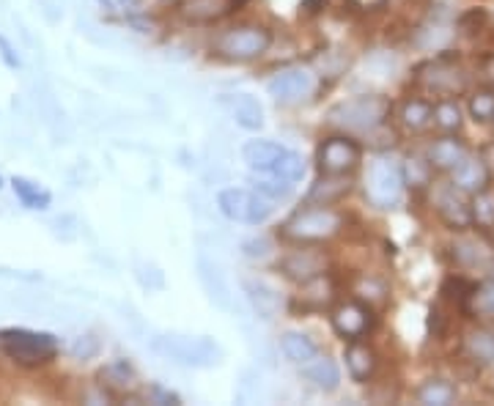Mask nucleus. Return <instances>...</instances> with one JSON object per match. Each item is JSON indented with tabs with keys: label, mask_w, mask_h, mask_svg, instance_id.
Wrapping results in <instances>:
<instances>
[{
	"label": "nucleus",
	"mask_w": 494,
	"mask_h": 406,
	"mask_svg": "<svg viewBox=\"0 0 494 406\" xmlns=\"http://www.w3.org/2000/svg\"><path fill=\"white\" fill-rule=\"evenodd\" d=\"M343 229H346V214L341 209L305 201V206H299L281 225V239L289 245H325L341 237Z\"/></svg>",
	"instance_id": "obj_1"
},
{
	"label": "nucleus",
	"mask_w": 494,
	"mask_h": 406,
	"mask_svg": "<svg viewBox=\"0 0 494 406\" xmlns=\"http://www.w3.org/2000/svg\"><path fill=\"white\" fill-rule=\"evenodd\" d=\"M393 116V99L385 94H360L333 105L325 116L327 126L349 134H374Z\"/></svg>",
	"instance_id": "obj_2"
},
{
	"label": "nucleus",
	"mask_w": 494,
	"mask_h": 406,
	"mask_svg": "<svg viewBox=\"0 0 494 406\" xmlns=\"http://www.w3.org/2000/svg\"><path fill=\"white\" fill-rule=\"evenodd\" d=\"M152 349L162 354L165 359L185 368H214L222 363V346L209 335H182V333H168L157 335L152 341Z\"/></svg>",
	"instance_id": "obj_3"
},
{
	"label": "nucleus",
	"mask_w": 494,
	"mask_h": 406,
	"mask_svg": "<svg viewBox=\"0 0 494 406\" xmlns=\"http://www.w3.org/2000/svg\"><path fill=\"white\" fill-rule=\"evenodd\" d=\"M0 349L20 368H44L61 351V343L50 333H36L25 327L0 330Z\"/></svg>",
	"instance_id": "obj_4"
},
{
	"label": "nucleus",
	"mask_w": 494,
	"mask_h": 406,
	"mask_svg": "<svg viewBox=\"0 0 494 406\" xmlns=\"http://www.w3.org/2000/svg\"><path fill=\"white\" fill-rule=\"evenodd\" d=\"M273 30L261 22H245V25H237V28H229L222 30L217 39H214V56L222 58V61H231V64H247V61H256L261 56L269 53L273 48Z\"/></svg>",
	"instance_id": "obj_5"
},
{
	"label": "nucleus",
	"mask_w": 494,
	"mask_h": 406,
	"mask_svg": "<svg viewBox=\"0 0 494 406\" xmlns=\"http://www.w3.org/2000/svg\"><path fill=\"white\" fill-rule=\"evenodd\" d=\"M403 190H407V178H403L401 162L387 154L368 162V170L363 176V195L368 206L379 212L395 209L403 201Z\"/></svg>",
	"instance_id": "obj_6"
},
{
	"label": "nucleus",
	"mask_w": 494,
	"mask_h": 406,
	"mask_svg": "<svg viewBox=\"0 0 494 406\" xmlns=\"http://www.w3.org/2000/svg\"><path fill=\"white\" fill-rule=\"evenodd\" d=\"M415 82L434 97H462L470 88V74L459 64V53L445 50L434 61H423L415 69Z\"/></svg>",
	"instance_id": "obj_7"
},
{
	"label": "nucleus",
	"mask_w": 494,
	"mask_h": 406,
	"mask_svg": "<svg viewBox=\"0 0 494 406\" xmlns=\"http://www.w3.org/2000/svg\"><path fill=\"white\" fill-rule=\"evenodd\" d=\"M217 209L220 214L231 222H245V225H264L275 212V201H269L258 190H245V187H226L217 193Z\"/></svg>",
	"instance_id": "obj_8"
},
{
	"label": "nucleus",
	"mask_w": 494,
	"mask_h": 406,
	"mask_svg": "<svg viewBox=\"0 0 494 406\" xmlns=\"http://www.w3.org/2000/svg\"><path fill=\"white\" fill-rule=\"evenodd\" d=\"M275 266L289 283L305 286V283H313L316 278L330 275V253L319 245H294L291 250H286L278 258Z\"/></svg>",
	"instance_id": "obj_9"
},
{
	"label": "nucleus",
	"mask_w": 494,
	"mask_h": 406,
	"mask_svg": "<svg viewBox=\"0 0 494 406\" xmlns=\"http://www.w3.org/2000/svg\"><path fill=\"white\" fill-rule=\"evenodd\" d=\"M363 162V146L349 132H335L319 141L316 168L319 173H354Z\"/></svg>",
	"instance_id": "obj_10"
},
{
	"label": "nucleus",
	"mask_w": 494,
	"mask_h": 406,
	"mask_svg": "<svg viewBox=\"0 0 494 406\" xmlns=\"http://www.w3.org/2000/svg\"><path fill=\"white\" fill-rule=\"evenodd\" d=\"M431 206L445 229L454 234H464L472 229V195L459 190L454 182H442L431 193Z\"/></svg>",
	"instance_id": "obj_11"
},
{
	"label": "nucleus",
	"mask_w": 494,
	"mask_h": 406,
	"mask_svg": "<svg viewBox=\"0 0 494 406\" xmlns=\"http://www.w3.org/2000/svg\"><path fill=\"white\" fill-rule=\"evenodd\" d=\"M330 322H333V330L343 341H360L377 327V315H374V307L368 302L354 297V299L338 302L330 310Z\"/></svg>",
	"instance_id": "obj_12"
},
{
	"label": "nucleus",
	"mask_w": 494,
	"mask_h": 406,
	"mask_svg": "<svg viewBox=\"0 0 494 406\" xmlns=\"http://www.w3.org/2000/svg\"><path fill=\"white\" fill-rule=\"evenodd\" d=\"M313 88H316V80H313L310 72H305V69H283V72H278L273 80L266 82V94L273 97L275 102L291 105V102H299V99L310 97Z\"/></svg>",
	"instance_id": "obj_13"
},
{
	"label": "nucleus",
	"mask_w": 494,
	"mask_h": 406,
	"mask_svg": "<svg viewBox=\"0 0 494 406\" xmlns=\"http://www.w3.org/2000/svg\"><path fill=\"white\" fill-rule=\"evenodd\" d=\"M470 154H472L470 146L464 143V138H459L456 132H442L439 138H434L426 149V157L437 173H454Z\"/></svg>",
	"instance_id": "obj_14"
},
{
	"label": "nucleus",
	"mask_w": 494,
	"mask_h": 406,
	"mask_svg": "<svg viewBox=\"0 0 494 406\" xmlns=\"http://www.w3.org/2000/svg\"><path fill=\"white\" fill-rule=\"evenodd\" d=\"M176 17L187 25H212L234 12L231 0H176Z\"/></svg>",
	"instance_id": "obj_15"
},
{
	"label": "nucleus",
	"mask_w": 494,
	"mask_h": 406,
	"mask_svg": "<svg viewBox=\"0 0 494 406\" xmlns=\"http://www.w3.org/2000/svg\"><path fill=\"white\" fill-rule=\"evenodd\" d=\"M343 363H346V371L351 376V382L357 384H366L377 376V368H379V354L371 343H366L363 338L360 341H346V349H343Z\"/></svg>",
	"instance_id": "obj_16"
},
{
	"label": "nucleus",
	"mask_w": 494,
	"mask_h": 406,
	"mask_svg": "<svg viewBox=\"0 0 494 406\" xmlns=\"http://www.w3.org/2000/svg\"><path fill=\"white\" fill-rule=\"evenodd\" d=\"M195 269H198V281H201L204 291L209 294V299L222 310H234V297H231L229 281H226V275H222L220 263L212 261L209 255H198Z\"/></svg>",
	"instance_id": "obj_17"
},
{
	"label": "nucleus",
	"mask_w": 494,
	"mask_h": 406,
	"mask_svg": "<svg viewBox=\"0 0 494 406\" xmlns=\"http://www.w3.org/2000/svg\"><path fill=\"white\" fill-rule=\"evenodd\" d=\"M491 178H494V173H491V168H489V162H486L483 154H470V157L451 173V182H454L459 190H464L467 195H478V193L489 190V187H491Z\"/></svg>",
	"instance_id": "obj_18"
},
{
	"label": "nucleus",
	"mask_w": 494,
	"mask_h": 406,
	"mask_svg": "<svg viewBox=\"0 0 494 406\" xmlns=\"http://www.w3.org/2000/svg\"><path fill=\"white\" fill-rule=\"evenodd\" d=\"M351 190H354L351 173H319L316 182L310 185L305 201H308V203H322V206H335V203H341Z\"/></svg>",
	"instance_id": "obj_19"
},
{
	"label": "nucleus",
	"mask_w": 494,
	"mask_h": 406,
	"mask_svg": "<svg viewBox=\"0 0 494 406\" xmlns=\"http://www.w3.org/2000/svg\"><path fill=\"white\" fill-rule=\"evenodd\" d=\"M100 384L108 398H121L138 390V371L129 359H113L100 371Z\"/></svg>",
	"instance_id": "obj_20"
},
{
	"label": "nucleus",
	"mask_w": 494,
	"mask_h": 406,
	"mask_svg": "<svg viewBox=\"0 0 494 406\" xmlns=\"http://www.w3.org/2000/svg\"><path fill=\"white\" fill-rule=\"evenodd\" d=\"M299 374L313 390H319V393H335L341 387V368L327 354H316L310 363L299 366Z\"/></svg>",
	"instance_id": "obj_21"
},
{
	"label": "nucleus",
	"mask_w": 494,
	"mask_h": 406,
	"mask_svg": "<svg viewBox=\"0 0 494 406\" xmlns=\"http://www.w3.org/2000/svg\"><path fill=\"white\" fill-rule=\"evenodd\" d=\"M491 247L486 242V234L481 231V237H472L470 231L459 234V239L451 245V255L456 261L459 269H483L486 261L491 258Z\"/></svg>",
	"instance_id": "obj_22"
},
{
	"label": "nucleus",
	"mask_w": 494,
	"mask_h": 406,
	"mask_svg": "<svg viewBox=\"0 0 494 406\" xmlns=\"http://www.w3.org/2000/svg\"><path fill=\"white\" fill-rule=\"evenodd\" d=\"M462 357L475 368L494 366V330L489 327H472L462 338Z\"/></svg>",
	"instance_id": "obj_23"
},
{
	"label": "nucleus",
	"mask_w": 494,
	"mask_h": 406,
	"mask_svg": "<svg viewBox=\"0 0 494 406\" xmlns=\"http://www.w3.org/2000/svg\"><path fill=\"white\" fill-rule=\"evenodd\" d=\"M289 149L275 143V141H264V138H256V141H247L242 146V157L247 162L250 170L256 173H273L275 165L281 162V157L286 154Z\"/></svg>",
	"instance_id": "obj_24"
},
{
	"label": "nucleus",
	"mask_w": 494,
	"mask_h": 406,
	"mask_svg": "<svg viewBox=\"0 0 494 406\" xmlns=\"http://www.w3.org/2000/svg\"><path fill=\"white\" fill-rule=\"evenodd\" d=\"M415 401L423 406H451L459 401V387L451 379L429 376L415 387Z\"/></svg>",
	"instance_id": "obj_25"
},
{
	"label": "nucleus",
	"mask_w": 494,
	"mask_h": 406,
	"mask_svg": "<svg viewBox=\"0 0 494 406\" xmlns=\"http://www.w3.org/2000/svg\"><path fill=\"white\" fill-rule=\"evenodd\" d=\"M398 121L407 132H423L434 124V102L423 97L403 99L398 108Z\"/></svg>",
	"instance_id": "obj_26"
},
{
	"label": "nucleus",
	"mask_w": 494,
	"mask_h": 406,
	"mask_svg": "<svg viewBox=\"0 0 494 406\" xmlns=\"http://www.w3.org/2000/svg\"><path fill=\"white\" fill-rule=\"evenodd\" d=\"M222 102L229 105L234 121H237L242 129L258 132V129L264 126V108H261V102H258L256 97H250V94H231V97H226Z\"/></svg>",
	"instance_id": "obj_27"
},
{
	"label": "nucleus",
	"mask_w": 494,
	"mask_h": 406,
	"mask_svg": "<svg viewBox=\"0 0 494 406\" xmlns=\"http://www.w3.org/2000/svg\"><path fill=\"white\" fill-rule=\"evenodd\" d=\"M242 289H245V294H247V302L253 305V310L261 315V319H275L278 315V310H281V297H278V291L273 289V286H266L264 281H253V278H247L245 283H242Z\"/></svg>",
	"instance_id": "obj_28"
},
{
	"label": "nucleus",
	"mask_w": 494,
	"mask_h": 406,
	"mask_svg": "<svg viewBox=\"0 0 494 406\" xmlns=\"http://www.w3.org/2000/svg\"><path fill=\"white\" fill-rule=\"evenodd\" d=\"M302 291H299V297L294 299V305H302V313H308V310H325V307H333V302H335V286H333V281L325 275V278H316L313 283H305V286H299Z\"/></svg>",
	"instance_id": "obj_29"
},
{
	"label": "nucleus",
	"mask_w": 494,
	"mask_h": 406,
	"mask_svg": "<svg viewBox=\"0 0 494 406\" xmlns=\"http://www.w3.org/2000/svg\"><path fill=\"white\" fill-rule=\"evenodd\" d=\"M281 351H283V357L289 359V363L305 366L319 354V343L313 341L310 335L299 333V330H289V333L281 335Z\"/></svg>",
	"instance_id": "obj_30"
},
{
	"label": "nucleus",
	"mask_w": 494,
	"mask_h": 406,
	"mask_svg": "<svg viewBox=\"0 0 494 406\" xmlns=\"http://www.w3.org/2000/svg\"><path fill=\"white\" fill-rule=\"evenodd\" d=\"M12 190L20 198V203L30 212H44V209H50V203H53V193L44 190L36 182H30V178H25V176L12 178Z\"/></svg>",
	"instance_id": "obj_31"
},
{
	"label": "nucleus",
	"mask_w": 494,
	"mask_h": 406,
	"mask_svg": "<svg viewBox=\"0 0 494 406\" xmlns=\"http://www.w3.org/2000/svg\"><path fill=\"white\" fill-rule=\"evenodd\" d=\"M403 168V178H407V187L410 190H426L434 185V165L429 162L426 154H410L407 160L401 162Z\"/></svg>",
	"instance_id": "obj_32"
},
{
	"label": "nucleus",
	"mask_w": 494,
	"mask_h": 406,
	"mask_svg": "<svg viewBox=\"0 0 494 406\" xmlns=\"http://www.w3.org/2000/svg\"><path fill=\"white\" fill-rule=\"evenodd\" d=\"M478 283L462 278V275H451L442 286H439V294L445 302H451L454 307H459L464 315H470V299H472V291H475Z\"/></svg>",
	"instance_id": "obj_33"
},
{
	"label": "nucleus",
	"mask_w": 494,
	"mask_h": 406,
	"mask_svg": "<svg viewBox=\"0 0 494 406\" xmlns=\"http://www.w3.org/2000/svg\"><path fill=\"white\" fill-rule=\"evenodd\" d=\"M434 124L442 132H459L464 124V110L456 97H437L434 102Z\"/></svg>",
	"instance_id": "obj_34"
},
{
	"label": "nucleus",
	"mask_w": 494,
	"mask_h": 406,
	"mask_svg": "<svg viewBox=\"0 0 494 406\" xmlns=\"http://www.w3.org/2000/svg\"><path fill=\"white\" fill-rule=\"evenodd\" d=\"M467 113L475 124H491L494 121V85H481L467 99Z\"/></svg>",
	"instance_id": "obj_35"
},
{
	"label": "nucleus",
	"mask_w": 494,
	"mask_h": 406,
	"mask_svg": "<svg viewBox=\"0 0 494 406\" xmlns=\"http://www.w3.org/2000/svg\"><path fill=\"white\" fill-rule=\"evenodd\" d=\"M472 225L483 234L494 231V193L491 190L472 195Z\"/></svg>",
	"instance_id": "obj_36"
},
{
	"label": "nucleus",
	"mask_w": 494,
	"mask_h": 406,
	"mask_svg": "<svg viewBox=\"0 0 494 406\" xmlns=\"http://www.w3.org/2000/svg\"><path fill=\"white\" fill-rule=\"evenodd\" d=\"M456 28H459V33H464V36H481L483 30L491 28V14H489V9H483V6H472V9H467V12L459 14Z\"/></svg>",
	"instance_id": "obj_37"
},
{
	"label": "nucleus",
	"mask_w": 494,
	"mask_h": 406,
	"mask_svg": "<svg viewBox=\"0 0 494 406\" xmlns=\"http://www.w3.org/2000/svg\"><path fill=\"white\" fill-rule=\"evenodd\" d=\"M253 190H258L261 195H266L269 201H286L291 198L294 193V182H286L281 176H273V178H256L253 182Z\"/></svg>",
	"instance_id": "obj_38"
},
{
	"label": "nucleus",
	"mask_w": 494,
	"mask_h": 406,
	"mask_svg": "<svg viewBox=\"0 0 494 406\" xmlns=\"http://www.w3.org/2000/svg\"><path fill=\"white\" fill-rule=\"evenodd\" d=\"M470 315H489V319H494V281L475 286L470 299Z\"/></svg>",
	"instance_id": "obj_39"
},
{
	"label": "nucleus",
	"mask_w": 494,
	"mask_h": 406,
	"mask_svg": "<svg viewBox=\"0 0 494 406\" xmlns=\"http://www.w3.org/2000/svg\"><path fill=\"white\" fill-rule=\"evenodd\" d=\"M273 176H281V178H286V182H299V178L305 176V160H302V154L289 149L281 157V162L275 165Z\"/></svg>",
	"instance_id": "obj_40"
},
{
	"label": "nucleus",
	"mask_w": 494,
	"mask_h": 406,
	"mask_svg": "<svg viewBox=\"0 0 494 406\" xmlns=\"http://www.w3.org/2000/svg\"><path fill=\"white\" fill-rule=\"evenodd\" d=\"M426 327H429V335H431L434 341H445V335H447V327H451V315L445 313V307H442L439 302L429 307V319H426Z\"/></svg>",
	"instance_id": "obj_41"
},
{
	"label": "nucleus",
	"mask_w": 494,
	"mask_h": 406,
	"mask_svg": "<svg viewBox=\"0 0 494 406\" xmlns=\"http://www.w3.org/2000/svg\"><path fill=\"white\" fill-rule=\"evenodd\" d=\"M69 351H72V357L74 359H94L97 354H100V341L91 335V333H85V335H77L74 338V343L69 346Z\"/></svg>",
	"instance_id": "obj_42"
},
{
	"label": "nucleus",
	"mask_w": 494,
	"mask_h": 406,
	"mask_svg": "<svg viewBox=\"0 0 494 406\" xmlns=\"http://www.w3.org/2000/svg\"><path fill=\"white\" fill-rule=\"evenodd\" d=\"M269 253H273V242H269L266 237H256V239H247L242 245V255L250 258V261H261L266 258Z\"/></svg>",
	"instance_id": "obj_43"
},
{
	"label": "nucleus",
	"mask_w": 494,
	"mask_h": 406,
	"mask_svg": "<svg viewBox=\"0 0 494 406\" xmlns=\"http://www.w3.org/2000/svg\"><path fill=\"white\" fill-rule=\"evenodd\" d=\"M0 61H4L9 69H20L22 66V61L17 56V48H14V44L4 33H0Z\"/></svg>",
	"instance_id": "obj_44"
},
{
	"label": "nucleus",
	"mask_w": 494,
	"mask_h": 406,
	"mask_svg": "<svg viewBox=\"0 0 494 406\" xmlns=\"http://www.w3.org/2000/svg\"><path fill=\"white\" fill-rule=\"evenodd\" d=\"M149 398L154 401V403H182V398H178L176 393H170V390H165L162 384H152L149 387Z\"/></svg>",
	"instance_id": "obj_45"
},
{
	"label": "nucleus",
	"mask_w": 494,
	"mask_h": 406,
	"mask_svg": "<svg viewBox=\"0 0 494 406\" xmlns=\"http://www.w3.org/2000/svg\"><path fill=\"white\" fill-rule=\"evenodd\" d=\"M327 6H330V0H302L299 14L302 17H319V14L327 12Z\"/></svg>",
	"instance_id": "obj_46"
},
{
	"label": "nucleus",
	"mask_w": 494,
	"mask_h": 406,
	"mask_svg": "<svg viewBox=\"0 0 494 406\" xmlns=\"http://www.w3.org/2000/svg\"><path fill=\"white\" fill-rule=\"evenodd\" d=\"M481 72H483V77H486V82L489 85H494V53H483V58H481Z\"/></svg>",
	"instance_id": "obj_47"
},
{
	"label": "nucleus",
	"mask_w": 494,
	"mask_h": 406,
	"mask_svg": "<svg viewBox=\"0 0 494 406\" xmlns=\"http://www.w3.org/2000/svg\"><path fill=\"white\" fill-rule=\"evenodd\" d=\"M483 272H486V278H489V281H494V253H491V258L486 261V266H483Z\"/></svg>",
	"instance_id": "obj_48"
},
{
	"label": "nucleus",
	"mask_w": 494,
	"mask_h": 406,
	"mask_svg": "<svg viewBox=\"0 0 494 406\" xmlns=\"http://www.w3.org/2000/svg\"><path fill=\"white\" fill-rule=\"evenodd\" d=\"M231 4H234V12H239L242 6H247V4H250V0H231Z\"/></svg>",
	"instance_id": "obj_49"
},
{
	"label": "nucleus",
	"mask_w": 494,
	"mask_h": 406,
	"mask_svg": "<svg viewBox=\"0 0 494 406\" xmlns=\"http://www.w3.org/2000/svg\"><path fill=\"white\" fill-rule=\"evenodd\" d=\"M0 187H4V178H0Z\"/></svg>",
	"instance_id": "obj_50"
}]
</instances>
